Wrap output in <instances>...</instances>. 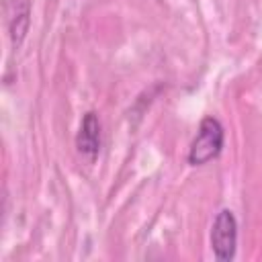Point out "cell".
<instances>
[{
	"label": "cell",
	"instance_id": "cell-3",
	"mask_svg": "<svg viewBox=\"0 0 262 262\" xmlns=\"http://www.w3.org/2000/svg\"><path fill=\"white\" fill-rule=\"evenodd\" d=\"M100 145H102L100 119L96 113L88 111L80 121V127L76 133V147H78L80 156H84L88 162H94L100 154Z\"/></svg>",
	"mask_w": 262,
	"mask_h": 262
},
{
	"label": "cell",
	"instance_id": "cell-4",
	"mask_svg": "<svg viewBox=\"0 0 262 262\" xmlns=\"http://www.w3.org/2000/svg\"><path fill=\"white\" fill-rule=\"evenodd\" d=\"M31 20V0H10L8 8V31H10V41L14 47H18L27 35Z\"/></svg>",
	"mask_w": 262,
	"mask_h": 262
},
{
	"label": "cell",
	"instance_id": "cell-1",
	"mask_svg": "<svg viewBox=\"0 0 262 262\" xmlns=\"http://www.w3.org/2000/svg\"><path fill=\"white\" fill-rule=\"evenodd\" d=\"M225 143V129L217 117H205L199 123L196 135L188 147V164L190 166H205L215 160Z\"/></svg>",
	"mask_w": 262,
	"mask_h": 262
},
{
	"label": "cell",
	"instance_id": "cell-2",
	"mask_svg": "<svg viewBox=\"0 0 262 262\" xmlns=\"http://www.w3.org/2000/svg\"><path fill=\"white\" fill-rule=\"evenodd\" d=\"M211 250L219 262H229L235 258L237 250V219L229 209H221L211 225Z\"/></svg>",
	"mask_w": 262,
	"mask_h": 262
}]
</instances>
